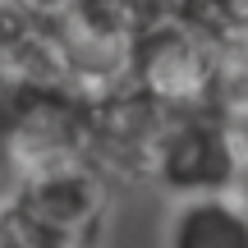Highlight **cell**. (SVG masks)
I'll return each mask as SVG.
<instances>
[{"mask_svg":"<svg viewBox=\"0 0 248 248\" xmlns=\"http://www.w3.org/2000/svg\"><path fill=\"white\" fill-rule=\"evenodd\" d=\"M5 207L32 248H92L110 212V188L92 161H64L23 170Z\"/></svg>","mask_w":248,"mask_h":248,"instance_id":"6da1fadb","label":"cell"},{"mask_svg":"<svg viewBox=\"0 0 248 248\" xmlns=\"http://www.w3.org/2000/svg\"><path fill=\"white\" fill-rule=\"evenodd\" d=\"M225 74V42L212 32L170 18L152 28L129 55V83L161 101L166 110H193V106H216V88Z\"/></svg>","mask_w":248,"mask_h":248,"instance_id":"7a4b0ae2","label":"cell"},{"mask_svg":"<svg viewBox=\"0 0 248 248\" xmlns=\"http://www.w3.org/2000/svg\"><path fill=\"white\" fill-rule=\"evenodd\" d=\"M239 138L230 129V115L221 106H193V110H170L161 129L152 175L179 193L184 202L193 198H225L239 184Z\"/></svg>","mask_w":248,"mask_h":248,"instance_id":"3957f363","label":"cell"},{"mask_svg":"<svg viewBox=\"0 0 248 248\" xmlns=\"http://www.w3.org/2000/svg\"><path fill=\"white\" fill-rule=\"evenodd\" d=\"M97 147V97L78 83H28L23 120H18L14 166L42 170L64 161H88Z\"/></svg>","mask_w":248,"mask_h":248,"instance_id":"277c9868","label":"cell"},{"mask_svg":"<svg viewBox=\"0 0 248 248\" xmlns=\"http://www.w3.org/2000/svg\"><path fill=\"white\" fill-rule=\"evenodd\" d=\"M0 74L18 83H74L69 55H64L60 18L23 5V0H0Z\"/></svg>","mask_w":248,"mask_h":248,"instance_id":"5b68a950","label":"cell"},{"mask_svg":"<svg viewBox=\"0 0 248 248\" xmlns=\"http://www.w3.org/2000/svg\"><path fill=\"white\" fill-rule=\"evenodd\" d=\"M166 248H248V212L234 198L179 202L166 230Z\"/></svg>","mask_w":248,"mask_h":248,"instance_id":"8992f818","label":"cell"},{"mask_svg":"<svg viewBox=\"0 0 248 248\" xmlns=\"http://www.w3.org/2000/svg\"><path fill=\"white\" fill-rule=\"evenodd\" d=\"M175 5H179L184 23L212 32L216 42L248 32V0H175Z\"/></svg>","mask_w":248,"mask_h":248,"instance_id":"52a82bcc","label":"cell"},{"mask_svg":"<svg viewBox=\"0 0 248 248\" xmlns=\"http://www.w3.org/2000/svg\"><path fill=\"white\" fill-rule=\"evenodd\" d=\"M23 97H28V83L0 74V170L14 166V142H18V120H23Z\"/></svg>","mask_w":248,"mask_h":248,"instance_id":"ba28073f","label":"cell"},{"mask_svg":"<svg viewBox=\"0 0 248 248\" xmlns=\"http://www.w3.org/2000/svg\"><path fill=\"white\" fill-rule=\"evenodd\" d=\"M0 248H32L23 230H18V221L9 216V207H0Z\"/></svg>","mask_w":248,"mask_h":248,"instance_id":"9c48e42d","label":"cell"},{"mask_svg":"<svg viewBox=\"0 0 248 248\" xmlns=\"http://www.w3.org/2000/svg\"><path fill=\"white\" fill-rule=\"evenodd\" d=\"M23 5H32V9H42V14H55V18H60L64 9H69V0H23Z\"/></svg>","mask_w":248,"mask_h":248,"instance_id":"30bf717a","label":"cell"},{"mask_svg":"<svg viewBox=\"0 0 248 248\" xmlns=\"http://www.w3.org/2000/svg\"><path fill=\"white\" fill-rule=\"evenodd\" d=\"M234 188H239V207L248 212V156H244V170H239V184Z\"/></svg>","mask_w":248,"mask_h":248,"instance_id":"8fae6325","label":"cell"}]
</instances>
